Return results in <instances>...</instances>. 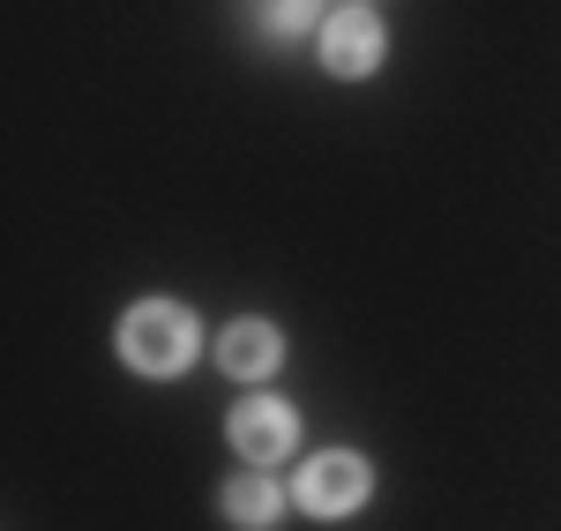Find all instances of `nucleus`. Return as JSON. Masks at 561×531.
Instances as JSON below:
<instances>
[{
	"label": "nucleus",
	"mask_w": 561,
	"mask_h": 531,
	"mask_svg": "<svg viewBox=\"0 0 561 531\" xmlns=\"http://www.w3.org/2000/svg\"><path fill=\"white\" fill-rule=\"evenodd\" d=\"M314 45H322V68H330L337 83H367V76L389 60V31H382V15H375L367 0L337 8V15L314 31Z\"/></svg>",
	"instance_id": "nucleus-3"
},
{
	"label": "nucleus",
	"mask_w": 561,
	"mask_h": 531,
	"mask_svg": "<svg viewBox=\"0 0 561 531\" xmlns=\"http://www.w3.org/2000/svg\"><path fill=\"white\" fill-rule=\"evenodd\" d=\"M217 367H225L232 382H270V374L285 367V337H277V322H262V314L225 322V330H217Z\"/></svg>",
	"instance_id": "nucleus-5"
},
{
	"label": "nucleus",
	"mask_w": 561,
	"mask_h": 531,
	"mask_svg": "<svg viewBox=\"0 0 561 531\" xmlns=\"http://www.w3.org/2000/svg\"><path fill=\"white\" fill-rule=\"evenodd\" d=\"M113 353L142 382H173V374H187L203 359V322H195L187 300H135L121 314V330H113Z\"/></svg>",
	"instance_id": "nucleus-1"
},
{
	"label": "nucleus",
	"mask_w": 561,
	"mask_h": 531,
	"mask_svg": "<svg viewBox=\"0 0 561 531\" xmlns=\"http://www.w3.org/2000/svg\"><path fill=\"white\" fill-rule=\"evenodd\" d=\"M225 442L240 449V464H262V472H277L293 449H300V412L285 397H248L232 404V419H225Z\"/></svg>",
	"instance_id": "nucleus-4"
},
{
	"label": "nucleus",
	"mask_w": 561,
	"mask_h": 531,
	"mask_svg": "<svg viewBox=\"0 0 561 531\" xmlns=\"http://www.w3.org/2000/svg\"><path fill=\"white\" fill-rule=\"evenodd\" d=\"M285 501H293V487H277L262 464L232 472L225 494H217V509H225V524H232V531H270L277 517H285Z\"/></svg>",
	"instance_id": "nucleus-6"
},
{
	"label": "nucleus",
	"mask_w": 561,
	"mask_h": 531,
	"mask_svg": "<svg viewBox=\"0 0 561 531\" xmlns=\"http://www.w3.org/2000/svg\"><path fill=\"white\" fill-rule=\"evenodd\" d=\"M322 0H262V31L270 38H300V31H322Z\"/></svg>",
	"instance_id": "nucleus-7"
},
{
	"label": "nucleus",
	"mask_w": 561,
	"mask_h": 531,
	"mask_svg": "<svg viewBox=\"0 0 561 531\" xmlns=\"http://www.w3.org/2000/svg\"><path fill=\"white\" fill-rule=\"evenodd\" d=\"M367 494H375V464L352 457V449H322V457H307L300 472H293V509L322 517V524L367 509Z\"/></svg>",
	"instance_id": "nucleus-2"
}]
</instances>
